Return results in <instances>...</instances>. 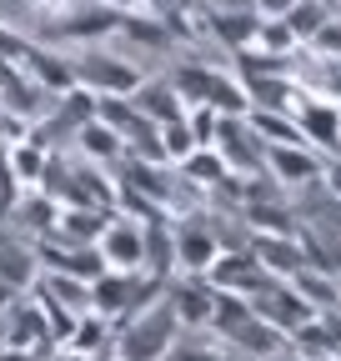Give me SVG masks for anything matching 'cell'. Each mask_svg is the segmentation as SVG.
<instances>
[{
  "instance_id": "6da1fadb",
  "label": "cell",
  "mask_w": 341,
  "mask_h": 361,
  "mask_svg": "<svg viewBox=\"0 0 341 361\" xmlns=\"http://www.w3.org/2000/svg\"><path fill=\"white\" fill-rule=\"evenodd\" d=\"M176 336H181V322H176V311H170V301L161 291V301L141 306L136 316L120 322V331L111 336V351H116V361H166Z\"/></svg>"
},
{
  "instance_id": "7a4b0ae2",
  "label": "cell",
  "mask_w": 341,
  "mask_h": 361,
  "mask_svg": "<svg viewBox=\"0 0 341 361\" xmlns=\"http://www.w3.org/2000/svg\"><path fill=\"white\" fill-rule=\"evenodd\" d=\"M125 6L116 0H70V6L56 16V20H40L35 25V40H61V45H96L106 35H116Z\"/></svg>"
},
{
  "instance_id": "3957f363",
  "label": "cell",
  "mask_w": 341,
  "mask_h": 361,
  "mask_svg": "<svg viewBox=\"0 0 341 361\" xmlns=\"http://www.w3.org/2000/svg\"><path fill=\"white\" fill-rule=\"evenodd\" d=\"M66 66H70V80L91 96H131L141 85V66L131 56L101 51V45H80L75 56H66Z\"/></svg>"
},
{
  "instance_id": "277c9868",
  "label": "cell",
  "mask_w": 341,
  "mask_h": 361,
  "mask_svg": "<svg viewBox=\"0 0 341 361\" xmlns=\"http://www.w3.org/2000/svg\"><path fill=\"white\" fill-rule=\"evenodd\" d=\"M170 85H176V96H181L186 106H211V111H221V116H246V111H251L241 80L211 71V66H201V61H181L176 71H170Z\"/></svg>"
},
{
  "instance_id": "5b68a950",
  "label": "cell",
  "mask_w": 341,
  "mask_h": 361,
  "mask_svg": "<svg viewBox=\"0 0 341 361\" xmlns=\"http://www.w3.org/2000/svg\"><path fill=\"white\" fill-rule=\"evenodd\" d=\"M206 281L216 286V291H236V296L251 301V296H261L276 276H271V271L256 261L246 246H231V251H216V261L206 266Z\"/></svg>"
},
{
  "instance_id": "8992f818",
  "label": "cell",
  "mask_w": 341,
  "mask_h": 361,
  "mask_svg": "<svg viewBox=\"0 0 341 361\" xmlns=\"http://www.w3.org/2000/svg\"><path fill=\"white\" fill-rule=\"evenodd\" d=\"M211 146H216V156H221L226 171H236V176H246V171L261 176V171H266V141L246 126V116H221V121H216V141H211Z\"/></svg>"
},
{
  "instance_id": "52a82bcc",
  "label": "cell",
  "mask_w": 341,
  "mask_h": 361,
  "mask_svg": "<svg viewBox=\"0 0 341 361\" xmlns=\"http://www.w3.org/2000/svg\"><path fill=\"white\" fill-rule=\"evenodd\" d=\"M170 251H176V266L181 271H201V276H206V266L216 261V251H221V241H216V231H211L206 211L201 216H186L181 226H170Z\"/></svg>"
},
{
  "instance_id": "ba28073f",
  "label": "cell",
  "mask_w": 341,
  "mask_h": 361,
  "mask_svg": "<svg viewBox=\"0 0 341 361\" xmlns=\"http://www.w3.org/2000/svg\"><path fill=\"white\" fill-rule=\"evenodd\" d=\"M96 246H101L106 266H116V271H146V231L131 216H111Z\"/></svg>"
},
{
  "instance_id": "9c48e42d",
  "label": "cell",
  "mask_w": 341,
  "mask_h": 361,
  "mask_svg": "<svg viewBox=\"0 0 341 361\" xmlns=\"http://www.w3.org/2000/svg\"><path fill=\"white\" fill-rule=\"evenodd\" d=\"M251 311H256V316H266L271 326H281L286 336L302 326V322H311V316H316V306H311L302 291H296L291 281H271L261 296H251Z\"/></svg>"
},
{
  "instance_id": "30bf717a",
  "label": "cell",
  "mask_w": 341,
  "mask_h": 361,
  "mask_svg": "<svg viewBox=\"0 0 341 361\" xmlns=\"http://www.w3.org/2000/svg\"><path fill=\"white\" fill-rule=\"evenodd\" d=\"M166 301H170V311H176L181 331H196V326H206V316H211L216 286H211V281L201 276V271H186V276L166 281Z\"/></svg>"
},
{
  "instance_id": "8fae6325",
  "label": "cell",
  "mask_w": 341,
  "mask_h": 361,
  "mask_svg": "<svg viewBox=\"0 0 341 361\" xmlns=\"http://www.w3.org/2000/svg\"><path fill=\"white\" fill-rule=\"evenodd\" d=\"M266 176L281 191H302L321 180V156L316 146H266Z\"/></svg>"
},
{
  "instance_id": "7c38bea8",
  "label": "cell",
  "mask_w": 341,
  "mask_h": 361,
  "mask_svg": "<svg viewBox=\"0 0 341 361\" xmlns=\"http://www.w3.org/2000/svg\"><path fill=\"white\" fill-rule=\"evenodd\" d=\"M246 251L261 261L276 281L296 276V271L306 266V251H302V236H281V231H251L246 236Z\"/></svg>"
},
{
  "instance_id": "4fadbf2b",
  "label": "cell",
  "mask_w": 341,
  "mask_h": 361,
  "mask_svg": "<svg viewBox=\"0 0 341 361\" xmlns=\"http://www.w3.org/2000/svg\"><path fill=\"white\" fill-rule=\"evenodd\" d=\"M291 111H296V126H302L306 146H326V151L341 146V111L331 101L311 96V90H296V106Z\"/></svg>"
},
{
  "instance_id": "5bb4252c",
  "label": "cell",
  "mask_w": 341,
  "mask_h": 361,
  "mask_svg": "<svg viewBox=\"0 0 341 361\" xmlns=\"http://www.w3.org/2000/svg\"><path fill=\"white\" fill-rule=\"evenodd\" d=\"M125 101H131L151 126H166V121H181V116H186V101L176 96L170 75H141V85H136Z\"/></svg>"
},
{
  "instance_id": "9a60e30c",
  "label": "cell",
  "mask_w": 341,
  "mask_h": 361,
  "mask_svg": "<svg viewBox=\"0 0 341 361\" xmlns=\"http://www.w3.org/2000/svg\"><path fill=\"white\" fill-rule=\"evenodd\" d=\"M226 341H231V351H236V356H246V361H276V356L286 351V331H281V326H271L266 316H256V311L246 316V322H241Z\"/></svg>"
},
{
  "instance_id": "2e32d148",
  "label": "cell",
  "mask_w": 341,
  "mask_h": 361,
  "mask_svg": "<svg viewBox=\"0 0 341 361\" xmlns=\"http://www.w3.org/2000/svg\"><path fill=\"white\" fill-rule=\"evenodd\" d=\"M136 281H141V271H116V266H106L101 276L91 281V311L111 316V322H120V316H125V306H131Z\"/></svg>"
},
{
  "instance_id": "e0dca14e",
  "label": "cell",
  "mask_w": 341,
  "mask_h": 361,
  "mask_svg": "<svg viewBox=\"0 0 341 361\" xmlns=\"http://www.w3.org/2000/svg\"><path fill=\"white\" fill-rule=\"evenodd\" d=\"M35 271H40V261H35V246L30 241L0 236V281L16 286V291H30L35 286Z\"/></svg>"
},
{
  "instance_id": "ac0fdd59",
  "label": "cell",
  "mask_w": 341,
  "mask_h": 361,
  "mask_svg": "<svg viewBox=\"0 0 341 361\" xmlns=\"http://www.w3.org/2000/svg\"><path fill=\"white\" fill-rule=\"evenodd\" d=\"M70 146H75L85 161H111V166L125 156V141H120V135H116V130H111L101 116H91V121H85V126L75 130V141H70Z\"/></svg>"
},
{
  "instance_id": "d6986e66",
  "label": "cell",
  "mask_w": 341,
  "mask_h": 361,
  "mask_svg": "<svg viewBox=\"0 0 341 361\" xmlns=\"http://www.w3.org/2000/svg\"><path fill=\"white\" fill-rule=\"evenodd\" d=\"M241 90H246V101L256 111H286V106H296L291 75H251V80H241Z\"/></svg>"
},
{
  "instance_id": "ffe728a7",
  "label": "cell",
  "mask_w": 341,
  "mask_h": 361,
  "mask_svg": "<svg viewBox=\"0 0 341 361\" xmlns=\"http://www.w3.org/2000/svg\"><path fill=\"white\" fill-rule=\"evenodd\" d=\"M30 291H40V296H51V301H61L66 311H91V281H80V276H66V271H46V281H35Z\"/></svg>"
},
{
  "instance_id": "44dd1931",
  "label": "cell",
  "mask_w": 341,
  "mask_h": 361,
  "mask_svg": "<svg viewBox=\"0 0 341 361\" xmlns=\"http://www.w3.org/2000/svg\"><path fill=\"white\" fill-rule=\"evenodd\" d=\"M111 316H101V311H85V316H75V326H70V351H80V356H101V351H111Z\"/></svg>"
},
{
  "instance_id": "7402d4cb",
  "label": "cell",
  "mask_w": 341,
  "mask_h": 361,
  "mask_svg": "<svg viewBox=\"0 0 341 361\" xmlns=\"http://www.w3.org/2000/svg\"><path fill=\"white\" fill-rule=\"evenodd\" d=\"M141 231H146V271L151 276H170V266H176V251H170V226H166V211L141 221Z\"/></svg>"
},
{
  "instance_id": "603a6c76",
  "label": "cell",
  "mask_w": 341,
  "mask_h": 361,
  "mask_svg": "<svg viewBox=\"0 0 341 361\" xmlns=\"http://www.w3.org/2000/svg\"><path fill=\"white\" fill-rule=\"evenodd\" d=\"M176 166H181V180H186V186H196V191H201V186L211 191V186H221V180H226V161L216 156V146H196V151H191L186 161H176Z\"/></svg>"
},
{
  "instance_id": "cb8c5ba5",
  "label": "cell",
  "mask_w": 341,
  "mask_h": 361,
  "mask_svg": "<svg viewBox=\"0 0 341 361\" xmlns=\"http://www.w3.org/2000/svg\"><path fill=\"white\" fill-rule=\"evenodd\" d=\"M296 291H302L316 311H326V306H341V296H336V276L331 271H321V266H302L296 276H286Z\"/></svg>"
},
{
  "instance_id": "d4e9b609",
  "label": "cell",
  "mask_w": 341,
  "mask_h": 361,
  "mask_svg": "<svg viewBox=\"0 0 341 361\" xmlns=\"http://www.w3.org/2000/svg\"><path fill=\"white\" fill-rule=\"evenodd\" d=\"M281 20L291 25L296 40H311V35L331 20V0H291V6L281 11Z\"/></svg>"
},
{
  "instance_id": "484cf974",
  "label": "cell",
  "mask_w": 341,
  "mask_h": 361,
  "mask_svg": "<svg viewBox=\"0 0 341 361\" xmlns=\"http://www.w3.org/2000/svg\"><path fill=\"white\" fill-rule=\"evenodd\" d=\"M236 61H241V80H251V75H291V61L276 56V51H261V45H241Z\"/></svg>"
},
{
  "instance_id": "4316f807",
  "label": "cell",
  "mask_w": 341,
  "mask_h": 361,
  "mask_svg": "<svg viewBox=\"0 0 341 361\" xmlns=\"http://www.w3.org/2000/svg\"><path fill=\"white\" fill-rule=\"evenodd\" d=\"M251 45H261V51H276V56H291L296 51V35L281 16H261V25H256V40Z\"/></svg>"
},
{
  "instance_id": "83f0119b",
  "label": "cell",
  "mask_w": 341,
  "mask_h": 361,
  "mask_svg": "<svg viewBox=\"0 0 341 361\" xmlns=\"http://www.w3.org/2000/svg\"><path fill=\"white\" fill-rule=\"evenodd\" d=\"M6 171H11V176H20V180H40V171H46V151H35L30 141H16V151H11V161H6Z\"/></svg>"
},
{
  "instance_id": "f1b7e54d",
  "label": "cell",
  "mask_w": 341,
  "mask_h": 361,
  "mask_svg": "<svg viewBox=\"0 0 341 361\" xmlns=\"http://www.w3.org/2000/svg\"><path fill=\"white\" fill-rule=\"evenodd\" d=\"M216 121H221V111H211V106H186V130H191L196 146H211V141H216Z\"/></svg>"
},
{
  "instance_id": "f546056e",
  "label": "cell",
  "mask_w": 341,
  "mask_h": 361,
  "mask_svg": "<svg viewBox=\"0 0 341 361\" xmlns=\"http://www.w3.org/2000/svg\"><path fill=\"white\" fill-rule=\"evenodd\" d=\"M311 45H316V51H326V61H341V16H331V20L311 35Z\"/></svg>"
},
{
  "instance_id": "4dcf8cb0",
  "label": "cell",
  "mask_w": 341,
  "mask_h": 361,
  "mask_svg": "<svg viewBox=\"0 0 341 361\" xmlns=\"http://www.w3.org/2000/svg\"><path fill=\"white\" fill-rule=\"evenodd\" d=\"M321 186L341 201V156H331V161H321Z\"/></svg>"
},
{
  "instance_id": "1f68e13d",
  "label": "cell",
  "mask_w": 341,
  "mask_h": 361,
  "mask_svg": "<svg viewBox=\"0 0 341 361\" xmlns=\"http://www.w3.org/2000/svg\"><path fill=\"white\" fill-rule=\"evenodd\" d=\"M35 361H85V356H80V351H70V346H66V351H40V356H35Z\"/></svg>"
},
{
  "instance_id": "d6a6232c",
  "label": "cell",
  "mask_w": 341,
  "mask_h": 361,
  "mask_svg": "<svg viewBox=\"0 0 341 361\" xmlns=\"http://www.w3.org/2000/svg\"><path fill=\"white\" fill-rule=\"evenodd\" d=\"M276 361H321V356H302V351H281Z\"/></svg>"
},
{
  "instance_id": "836d02e7",
  "label": "cell",
  "mask_w": 341,
  "mask_h": 361,
  "mask_svg": "<svg viewBox=\"0 0 341 361\" xmlns=\"http://www.w3.org/2000/svg\"><path fill=\"white\" fill-rule=\"evenodd\" d=\"M336 296H341V271H336Z\"/></svg>"
},
{
  "instance_id": "e575fe53",
  "label": "cell",
  "mask_w": 341,
  "mask_h": 361,
  "mask_svg": "<svg viewBox=\"0 0 341 361\" xmlns=\"http://www.w3.org/2000/svg\"><path fill=\"white\" fill-rule=\"evenodd\" d=\"M336 156H341V146H336Z\"/></svg>"
}]
</instances>
